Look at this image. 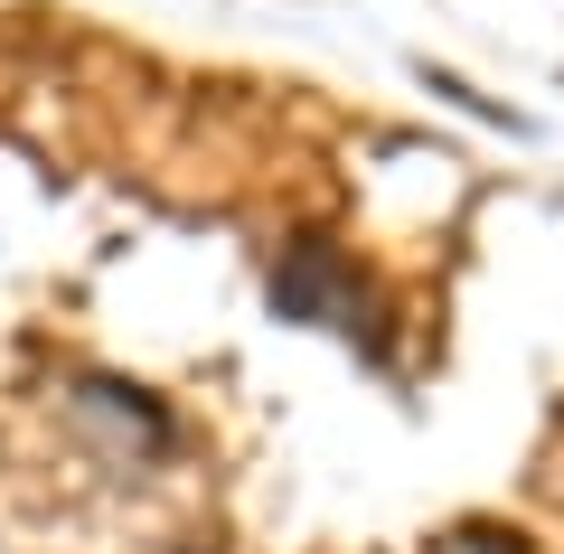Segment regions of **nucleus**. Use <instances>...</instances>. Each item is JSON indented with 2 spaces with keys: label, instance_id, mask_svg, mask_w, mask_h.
Wrapping results in <instances>:
<instances>
[{
  "label": "nucleus",
  "instance_id": "f257e3e1",
  "mask_svg": "<svg viewBox=\"0 0 564 554\" xmlns=\"http://www.w3.org/2000/svg\"><path fill=\"white\" fill-rule=\"evenodd\" d=\"M273 311H282V319H311V329H348V338H358L367 292H358V273H348V254H339V245L302 236L292 254L273 263Z\"/></svg>",
  "mask_w": 564,
  "mask_h": 554
}]
</instances>
